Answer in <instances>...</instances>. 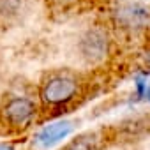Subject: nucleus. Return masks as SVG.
I'll return each instance as SVG.
<instances>
[{
    "label": "nucleus",
    "instance_id": "f257e3e1",
    "mask_svg": "<svg viewBox=\"0 0 150 150\" xmlns=\"http://www.w3.org/2000/svg\"><path fill=\"white\" fill-rule=\"evenodd\" d=\"M80 94V81L69 74H53L41 87V101L46 106H65Z\"/></svg>",
    "mask_w": 150,
    "mask_h": 150
},
{
    "label": "nucleus",
    "instance_id": "f03ea898",
    "mask_svg": "<svg viewBox=\"0 0 150 150\" xmlns=\"http://www.w3.org/2000/svg\"><path fill=\"white\" fill-rule=\"evenodd\" d=\"M37 115V106L28 97H11L2 106V118L14 129H27Z\"/></svg>",
    "mask_w": 150,
    "mask_h": 150
},
{
    "label": "nucleus",
    "instance_id": "423d86ee",
    "mask_svg": "<svg viewBox=\"0 0 150 150\" xmlns=\"http://www.w3.org/2000/svg\"><path fill=\"white\" fill-rule=\"evenodd\" d=\"M64 150H101V138L96 132H85L69 141Z\"/></svg>",
    "mask_w": 150,
    "mask_h": 150
},
{
    "label": "nucleus",
    "instance_id": "9d476101",
    "mask_svg": "<svg viewBox=\"0 0 150 150\" xmlns=\"http://www.w3.org/2000/svg\"><path fill=\"white\" fill-rule=\"evenodd\" d=\"M58 2H72V0H58Z\"/></svg>",
    "mask_w": 150,
    "mask_h": 150
},
{
    "label": "nucleus",
    "instance_id": "39448f33",
    "mask_svg": "<svg viewBox=\"0 0 150 150\" xmlns=\"http://www.w3.org/2000/svg\"><path fill=\"white\" fill-rule=\"evenodd\" d=\"M120 25L127 28H139L150 21V11L139 4H125L115 13Z\"/></svg>",
    "mask_w": 150,
    "mask_h": 150
},
{
    "label": "nucleus",
    "instance_id": "0eeeda50",
    "mask_svg": "<svg viewBox=\"0 0 150 150\" xmlns=\"http://www.w3.org/2000/svg\"><path fill=\"white\" fill-rule=\"evenodd\" d=\"M25 9V0H0V14L14 18L21 14Z\"/></svg>",
    "mask_w": 150,
    "mask_h": 150
},
{
    "label": "nucleus",
    "instance_id": "6e6552de",
    "mask_svg": "<svg viewBox=\"0 0 150 150\" xmlns=\"http://www.w3.org/2000/svg\"><path fill=\"white\" fill-rule=\"evenodd\" d=\"M136 92L141 99L150 101V76L143 74V76H138L136 80Z\"/></svg>",
    "mask_w": 150,
    "mask_h": 150
},
{
    "label": "nucleus",
    "instance_id": "20e7f679",
    "mask_svg": "<svg viewBox=\"0 0 150 150\" xmlns=\"http://www.w3.org/2000/svg\"><path fill=\"white\" fill-rule=\"evenodd\" d=\"M72 132V122L69 120H57L48 125H44L37 134H35V143L42 148H51L57 143L64 141L69 134Z\"/></svg>",
    "mask_w": 150,
    "mask_h": 150
},
{
    "label": "nucleus",
    "instance_id": "7ed1b4c3",
    "mask_svg": "<svg viewBox=\"0 0 150 150\" xmlns=\"http://www.w3.org/2000/svg\"><path fill=\"white\" fill-rule=\"evenodd\" d=\"M78 50H80V55L87 62L90 64L103 62L110 53V37L103 28H97V27L88 28L80 37Z\"/></svg>",
    "mask_w": 150,
    "mask_h": 150
},
{
    "label": "nucleus",
    "instance_id": "1a4fd4ad",
    "mask_svg": "<svg viewBox=\"0 0 150 150\" xmlns=\"http://www.w3.org/2000/svg\"><path fill=\"white\" fill-rule=\"evenodd\" d=\"M0 150H14L11 145H7V143H0Z\"/></svg>",
    "mask_w": 150,
    "mask_h": 150
}]
</instances>
